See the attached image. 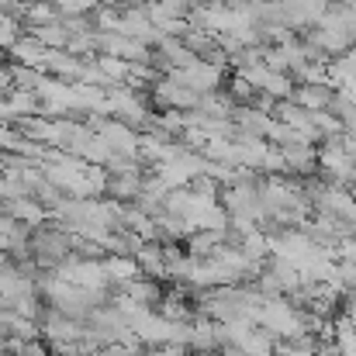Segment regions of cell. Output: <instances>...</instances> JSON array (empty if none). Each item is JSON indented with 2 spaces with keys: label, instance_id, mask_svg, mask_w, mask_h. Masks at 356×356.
<instances>
[{
  "label": "cell",
  "instance_id": "obj_3",
  "mask_svg": "<svg viewBox=\"0 0 356 356\" xmlns=\"http://www.w3.org/2000/svg\"><path fill=\"white\" fill-rule=\"evenodd\" d=\"M104 270H108V280H111V284H121V287L142 277L135 256H108V259H104Z\"/></svg>",
  "mask_w": 356,
  "mask_h": 356
},
{
  "label": "cell",
  "instance_id": "obj_2",
  "mask_svg": "<svg viewBox=\"0 0 356 356\" xmlns=\"http://www.w3.org/2000/svg\"><path fill=\"white\" fill-rule=\"evenodd\" d=\"M294 101H298L301 108H308L312 115H318V111L332 108L336 94H332V87H325V83H305V87H298Z\"/></svg>",
  "mask_w": 356,
  "mask_h": 356
},
{
  "label": "cell",
  "instance_id": "obj_4",
  "mask_svg": "<svg viewBox=\"0 0 356 356\" xmlns=\"http://www.w3.org/2000/svg\"><path fill=\"white\" fill-rule=\"evenodd\" d=\"M101 70H104L108 76H124V73H128V63H124V59H115V56H104V59H101Z\"/></svg>",
  "mask_w": 356,
  "mask_h": 356
},
{
  "label": "cell",
  "instance_id": "obj_1",
  "mask_svg": "<svg viewBox=\"0 0 356 356\" xmlns=\"http://www.w3.org/2000/svg\"><path fill=\"white\" fill-rule=\"evenodd\" d=\"M135 263H138L142 277H152V280L170 277V270H166V245H159V242H145L135 252Z\"/></svg>",
  "mask_w": 356,
  "mask_h": 356
},
{
  "label": "cell",
  "instance_id": "obj_5",
  "mask_svg": "<svg viewBox=\"0 0 356 356\" xmlns=\"http://www.w3.org/2000/svg\"><path fill=\"white\" fill-rule=\"evenodd\" d=\"M149 356H187V353H184V346H152Z\"/></svg>",
  "mask_w": 356,
  "mask_h": 356
}]
</instances>
